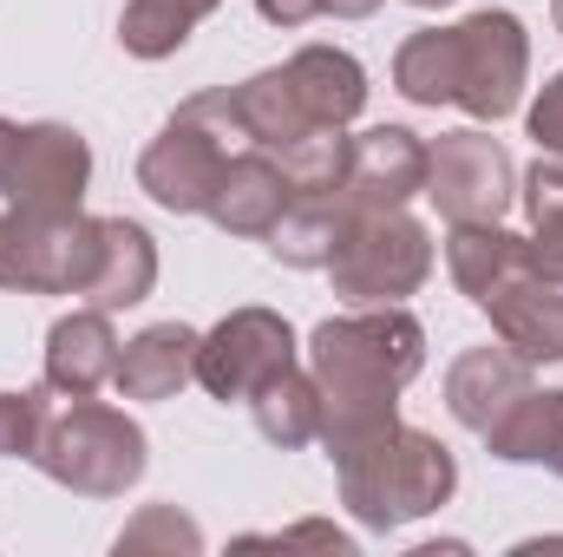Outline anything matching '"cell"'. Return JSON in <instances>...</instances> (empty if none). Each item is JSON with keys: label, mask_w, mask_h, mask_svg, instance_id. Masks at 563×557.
I'll return each instance as SVG.
<instances>
[{"label": "cell", "mask_w": 563, "mask_h": 557, "mask_svg": "<svg viewBox=\"0 0 563 557\" xmlns=\"http://www.w3.org/2000/svg\"><path fill=\"white\" fill-rule=\"evenodd\" d=\"M551 26L563 33V0H551Z\"/></svg>", "instance_id": "836d02e7"}, {"label": "cell", "mask_w": 563, "mask_h": 557, "mask_svg": "<svg viewBox=\"0 0 563 557\" xmlns=\"http://www.w3.org/2000/svg\"><path fill=\"white\" fill-rule=\"evenodd\" d=\"M33 466L53 485H66L73 499H125L151 466V439L125 407L86 394L66 414L46 419L40 446H33Z\"/></svg>", "instance_id": "5b68a950"}, {"label": "cell", "mask_w": 563, "mask_h": 557, "mask_svg": "<svg viewBox=\"0 0 563 557\" xmlns=\"http://www.w3.org/2000/svg\"><path fill=\"white\" fill-rule=\"evenodd\" d=\"M197 328L190 321H151L119 348V401H177L197 381Z\"/></svg>", "instance_id": "2e32d148"}, {"label": "cell", "mask_w": 563, "mask_h": 557, "mask_svg": "<svg viewBox=\"0 0 563 557\" xmlns=\"http://www.w3.org/2000/svg\"><path fill=\"white\" fill-rule=\"evenodd\" d=\"M347 197L367 210L426 197V139L407 125H367L347 139Z\"/></svg>", "instance_id": "5bb4252c"}, {"label": "cell", "mask_w": 563, "mask_h": 557, "mask_svg": "<svg viewBox=\"0 0 563 557\" xmlns=\"http://www.w3.org/2000/svg\"><path fill=\"white\" fill-rule=\"evenodd\" d=\"M531 361L505 341H485V348H465L452 368H445V414L459 419L465 433H485L492 419H505L525 394H531Z\"/></svg>", "instance_id": "4fadbf2b"}, {"label": "cell", "mask_w": 563, "mask_h": 557, "mask_svg": "<svg viewBox=\"0 0 563 557\" xmlns=\"http://www.w3.org/2000/svg\"><path fill=\"white\" fill-rule=\"evenodd\" d=\"M426 368V328L407 315V302L387 308H347L328 315L308 335V374L321 394V452L354 446L361 433L400 419V394Z\"/></svg>", "instance_id": "6da1fadb"}, {"label": "cell", "mask_w": 563, "mask_h": 557, "mask_svg": "<svg viewBox=\"0 0 563 557\" xmlns=\"http://www.w3.org/2000/svg\"><path fill=\"white\" fill-rule=\"evenodd\" d=\"M282 210H288V177H282L276 151L243 144V151L223 164V177H217V190H210V210H203V217H210L223 237L263 243V237L282 223Z\"/></svg>", "instance_id": "9a60e30c"}, {"label": "cell", "mask_w": 563, "mask_h": 557, "mask_svg": "<svg viewBox=\"0 0 563 557\" xmlns=\"http://www.w3.org/2000/svg\"><path fill=\"white\" fill-rule=\"evenodd\" d=\"M328 466H334L341 505L361 532H407V525L432 518L439 505H452V492H459L452 446L407 419L361 433L354 446L328 452Z\"/></svg>", "instance_id": "7a4b0ae2"}, {"label": "cell", "mask_w": 563, "mask_h": 557, "mask_svg": "<svg viewBox=\"0 0 563 557\" xmlns=\"http://www.w3.org/2000/svg\"><path fill=\"white\" fill-rule=\"evenodd\" d=\"M99 237H106V250H99V276L86 288V302L92 308H139L144 295L157 288V243H151V230L132 223V217H99Z\"/></svg>", "instance_id": "44dd1931"}, {"label": "cell", "mask_w": 563, "mask_h": 557, "mask_svg": "<svg viewBox=\"0 0 563 557\" xmlns=\"http://www.w3.org/2000/svg\"><path fill=\"white\" fill-rule=\"evenodd\" d=\"M112 551L125 557V551H184V557H197L203 551V525L190 518V512H177V505H144L139 518L112 538Z\"/></svg>", "instance_id": "d4e9b609"}, {"label": "cell", "mask_w": 563, "mask_h": 557, "mask_svg": "<svg viewBox=\"0 0 563 557\" xmlns=\"http://www.w3.org/2000/svg\"><path fill=\"white\" fill-rule=\"evenodd\" d=\"M485 315H492V335L505 348H518L531 368L538 361H563V288L525 276V282H511L505 295H492Z\"/></svg>", "instance_id": "ffe728a7"}, {"label": "cell", "mask_w": 563, "mask_h": 557, "mask_svg": "<svg viewBox=\"0 0 563 557\" xmlns=\"http://www.w3.org/2000/svg\"><path fill=\"white\" fill-rule=\"evenodd\" d=\"M354 217H361V204H354L347 190H321V197H288V210H282L276 230L263 237V250H269L276 263H288V270H328Z\"/></svg>", "instance_id": "ac0fdd59"}, {"label": "cell", "mask_w": 563, "mask_h": 557, "mask_svg": "<svg viewBox=\"0 0 563 557\" xmlns=\"http://www.w3.org/2000/svg\"><path fill=\"white\" fill-rule=\"evenodd\" d=\"M250 419H256V433H263L276 452L314 446V439H321V394H314V374L295 361L288 374H276V381L250 401Z\"/></svg>", "instance_id": "7402d4cb"}, {"label": "cell", "mask_w": 563, "mask_h": 557, "mask_svg": "<svg viewBox=\"0 0 563 557\" xmlns=\"http://www.w3.org/2000/svg\"><path fill=\"white\" fill-rule=\"evenodd\" d=\"M531 33L511 7H478L452 26V106L472 125H498L525 106Z\"/></svg>", "instance_id": "ba28073f"}, {"label": "cell", "mask_w": 563, "mask_h": 557, "mask_svg": "<svg viewBox=\"0 0 563 557\" xmlns=\"http://www.w3.org/2000/svg\"><path fill=\"white\" fill-rule=\"evenodd\" d=\"M387 0H256V13L269 26H314V20H374Z\"/></svg>", "instance_id": "4316f807"}, {"label": "cell", "mask_w": 563, "mask_h": 557, "mask_svg": "<svg viewBox=\"0 0 563 557\" xmlns=\"http://www.w3.org/2000/svg\"><path fill=\"white\" fill-rule=\"evenodd\" d=\"M407 7H420V13H439V7H452V0H407Z\"/></svg>", "instance_id": "d6a6232c"}, {"label": "cell", "mask_w": 563, "mask_h": 557, "mask_svg": "<svg viewBox=\"0 0 563 557\" xmlns=\"http://www.w3.org/2000/svg\"><path fill=\"white\" fill-rule=\"evenodd\" d=\"M426 276H432V230L407 204H387V210H367L347 223L334 263H328V282L347 308H387V302H407L420 295Z\"/></svg>", "instance_id": "8992f818"}, {"label": "cell", "mask_w": 563, "mask_h": 557, "mask_svg": "<svg viewBox=\"0 0 563 557\" xmlns=\"http://www.w3.org/2000/svg\"><path fill=\"white\" fill-rule=\"evenodd\" d=\"M525 132L538 151H558L563 157V73H551L544 86H538V99L525 106Z\"/></svg>", "instance_id": "f1b7e54d"}, {"label": "cell", "mask_w": 563, "mask_h": 557, "mask_svg": "<svg viewBox=\"0 0 563 557\" xmlns=\"http://www.w3.org/2000/svg\"><path fill=\"white\" fill-rule=\"evenodd\" d=\"M86 190H92V144H86L79 125L40 119V125L13 132V151L0 164V197L7 204H26V210H86Z\"/></svg>", "instance_id": "8fae6325"}, {"label": "cell", "mask_w": 563, "mask_h": 557, "mask_svg": "<svg viewBox=\"0 0 563 557\" xmlns=\"http://www.w3.org/2000/svg\"><path fill=\"white\" fill-rule=\"evenodd\" d=\"M236 92V119H243V139L263 144V151H288V144L314 139V132H347L361 112H367V66L347 53V46H295L282 66L250 73Z\"/></svg>", "instance_id": "3957f363"}, {"label": "cell", "mask_w": 563, "mask_h": 557, "mask_svg": "<svg viewBox=\"0 0 563 557\" xmlns=\"http://www.w3.org/2000/svg\"><path fill=\"white\" fill-rule=\"evenodd\" d=\"M485 452L505 466H544L551 479H563V387H531L505 419H492Z\"/></svg>", "instance_id": "d6986e66"}, {"label": "cell", "mask_w": 563, "mask_h": 557, "mask_svg": "<svg viewBox=\"0 0 563 557\" xmlns=\"http://www.w3.org/2000/svg\"><path fill=\"white\" fill-rule=\"evenodd\" d=\"M243 119H236V92L230 86H210V92H190L164 125L157 139L139 151V190L170 210V217H203L210 210V190L223 177V164L243 151Z\"/></svg>", "instance_id": "277c9868"}, {"label": "cell", "mask_w": 563, "mask_h": 557, "mask_svg": "<svg viewBox=\"0 0 563 557\" xmlns=\"http://www.w3.org/2000/svg\"><path fill=\"white\" fill-rule=\"evenodd\" d=\"M282 545H328V551H354V538H347V532H334V525H295V532H282Z\"/></svg>", "instance_id": "4dcf8cb0"}, {"label": "cell", "mask_w": 563, "mask_h": 557, "mask_svg": "<svg viewBox=\"0 0 563 557\" xmlns=\"http://www.w3.org/2000/svg\"><path fill=\"white\" fill-rule=\"evenodd\" d=\"M394 92L407 106H426V112L452 106V26H420V33L400 40V53H394Z\"/></svg>", "instance_id": "cb8c5ba5"}, {"label": "cell", "mask_w": 563, "mask_h": 557, "mask_svg": "<svg viewBox=\"0 0 563 557\" xmlns=\"http://www.w3.org/2000/svg\"><path fill=\"white\" fill-rule=\"evenodd\" d=\"M119 328H112V308H73V315H59L53 328H46V361H40V381H46V394H59V401H86V394H99V387H112V374H119Z\"/></svg>", "instance_id": "7c38bea8"}, {"label": "cell", "mask_w": 563, "mask_h": 557, "mask_svg": "<svg viewBox=\"0 0 563 557\" xmlns=\"http://www.w3.org/2000/svg\"><path fill=\"white\" fill-rule=\"evenodd\" d=\"M223 0H125L119 13V46L132 59H170L190 46V33L217 13Z\"/></svg>", "instance_id": "603a6c76"}, {"label": "cell", "mask_w": 563, "mask_h": 557, "mask_svg": "<svg viewBox=\"0 0 563 557\" xmlns=\"http://www.w3.org/2000/svg\"><path fill=\"white\" fill-rule=\"evenodd\" d=\"M426 197L445 223H505L518 204V164L485 125L426 144Z\"/></svg>", "instance_id": "30bf717a"}, {"label": "cell", "mask_w": 563, "mask_h": 557, "mask_svg": "<svg viewBox=\"0 0 563 557\" xmlns=\"http://www.w3.org/2000/svg\"><path fill=\"white\" fill-rule=\"evenodd\" d=\"M295 361H301V341H295L288 315L243 302L217 328H203V341H197V387L210 401H223V407H250Z\"/></svg>", "instance_id": "9c48e42d"}, {"label": "cell", "mask_w": 563, "mask_h": 557, "mask_svg": "<svg viewBox=\"0 0 563 557\" xmlns=\"http://www.w3.org/2000/svg\"><path fill=\"white\" fill-rule=\"evenodd\" d=\"M525 256H531V276H538V282L563 288V223H531Z\"/></svg>", "instance_id": "f546056e"}, {"label": "cell", "mask_w": 563, "mask_h": 557, "mask_svg": "<svg viewBox=\"0 0 563 557\" xmlns=\"http://www.w3.org/2000/svg\"><path fill=\"white\" fill-rule=\"evenodd\" d=\"M518 204L531 223H563V157L558 151H538L531 171H518Z\"/></svg>", "instance_id": "83f0119b"}, {"label": "cell", "mask_w": 563, "mask_h": 557, "mask_svg": "<svg viewBox=\"0 0 563 557\" xmlns=\"http://www.w3.org/2000/svg\"><path fill=\"white\" fill-rule=\"evenodd\" d=\"M445 270L472 308H485L492 295L531 276V256H525V237L505 223H445Z\"/></svg>", "instance_id": "e0dca14e"}, {"label": "cell", "mask_w": 563, "mask_h": 557, "mask_svg": "<svg viewBox=\"0 0 563 557\" xmlns=\"http://www.w3.org/2000/svg\"><path fill=\"white\" fill-rule=\"evenodd\" d=\"M46 419H53L46 381L40 387H0V459H33Z\"/></svg>", "instance_id": "484cf974"}, {"label": "cell", "mask_w": 563, "mask_h": 557, "mask_svg": "<svg viewBox=\"0 0 563 557\" xmlns=\"http://www.w3.org/2000/svg\"><path fill=\"white\" fill-rule=\"evenodd\" d=\"M13 132H20V125H13V119H0V164H7V151H13Z\"/></svg>", "instance_id": "1f68e13d"}, {"label": "cell", "mask_w": 563, "mask_h": 557, "mask_svg": "<svg viewBox=\"0 0 563 557\" xmlns=\"http://www.w3.org/2000/svg\"><path fill=\"white\" fill-rule=\"evenodd\" d=\"M99 217L86 210H0V288L7 295H86L99 276Z\"/></svg>", "instance_id": "52a82bcc"}]
</instances>
